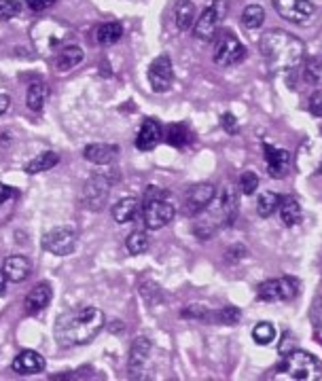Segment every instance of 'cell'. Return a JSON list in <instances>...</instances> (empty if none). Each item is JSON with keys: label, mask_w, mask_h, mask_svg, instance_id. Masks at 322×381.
I'll return each mask as SVG.
<instances>
[{"label": "cell", "mask_w": 322, "mask_h": 381, "mask_svg": "<svg viewBox=\"0 0 322 381\" xmlns=\"http://www.w3.org/2000/svg\"><path fill=\"white\" fill-rule=\"evenodd\" d=\"M104 328V314L94 305H81L64 311L55 320V341L60 348H74L91 343Z\"/></svg>", "instance_id": "cell-1"}, {"label": "cell", "mask_w": 322, "mask_h": 381, "mask_svg": "<svg viewBox=\"0 0 322 381\" xmlns=\"http://www.w3.org/2000/svg\"><path fill=\"white\" fill-rule=\"evenodd\" d=\"M259 51L272 72H291L299 68L306 57L304 40L284 30L265 32L259 40Z\"/></svg>", "instance_id": "cell-2"}, {"label": "cell", "mask_w": 322, "mask_h": 381, "mask_svg": "<svg viewBox=\"0 0 322 381\" xmlns=\"http://www.w3.org/2000/svg\"><path fill=\"white\" fill-rule=\"evenodd\" d=\"M235 214H238V193L233 187H225L218 195H214V199L206 206V210L197 214L193 231L199 240H210L221 229L231 225Z\"/></svg>", "instance_id": "cell-3"}, {"label": "cell", "mask_w": 322, "mask_h": 381, "mask_svg": "<svg viewBox=\"0 0 322 381\" xmlns=\"http://www.w3.org/2000/svg\"><path fill=\"white\" fill-rule=\"evenodd\" d=\"M140 214H143L145 227L151 229V231H157V229L172 223V219L176 214V206L172 204V199L165 191L151 187L145 195V204H143Z\"/></svg>", "instance_id": "cell-4"}, {"label": "cell", "mask_w": 322, "mask_h": 381, "mask_svg": "<svg viewBox=\"0 0 322 381\" xmlns=\"http://www.w3.org/2000/svg\"><path fill=\"white\" fill-rule=\"evenodd\" d=\"M278 371L289 375L291 380L314 381L322 380V363L306 350H291L282 354Z\"/></svg>", "instance_id": "cell-5"}, {"label": "cell", "mask_w": 322, "mask_h": 381, "mask_svg": "<svg viewBox=\"0 0 322 381\" xmlns=\"http://www.w3.org/2000/svg\"><path fill=\"white\" fill-rule=\"evenodd\" d=\"M246 57V47L231 30H223L214 38V62L218 66H235Z\"/></svg>", "instance_id": "cell-6"}, {"label": "cell", "mask_w": 322, "mask_h": 381, "mask_svg": "<svg viewBox=\"0 0 322 381\" xmlns=\"http://www.w3.org/2000/svg\"><path fill=\"white\" fill-rule=\"evenodd\" d=\"M299 294V282L295 277H272L263 282L257 290V297L267 303L293 301Z\"/></svg>", "instance_id": "cell-7"}, {"label": "cell", "mask_w": 322, "mask_h": 381, "mask_svg": "<svg viewBox=\"0 0 322 381\" xmlns=\"http://www.w3.org/2000/svg\"><path fill=\"white\" fill-rule=\"evenodd\" d=\"M111 189H113V180L106 176V174H96L91 176L85 187H83V206L91 212H100L106 201H109V195H111Z\"/></svg>", "instance_id": "cell-8"}, {"label": "cell", "mask_w": 322, "mask_h": 381, "mask_svg": "<svg viewBox=\"0 0 322 381\" xmlns=\"http://www.w3.org/2000/svg\"><path fill=\"white\" fill-rule=\"evenodd\" d=\"M221 19H223V0H216L201 11V15L193 26V34L204 43H212L218 34Z\"/></svg>", "instance_id": "cell-9"}, {"label": "cell", "mask_w": 322, "mask_h": 381, "mask_svg": "<svg viewBox=\"0 0 322 381\" xmlns=\"http://www.w3.org/2000/svg\"><path fill=\"white\" fill-rule=\"evenodd\" d=\"M40 246H43V250H47L49 254L68 256V254L74 253V248H77V231L72 227H55L43 238Z\"/></svg>", "instance_id": "cell-10"}, {"label": "cell", "mask_w": 322, "mask_h": 381, "mask_svg": "<svg viewBox=\"0 0 322 381\" xmlns=\"http://www.w3.org/2000/svg\"><path fill=\"white\" fill-rule=\"evenodd\" d=\"M214 195H216V187L210 182H199L189 187L182 199V212L187 216H197L199 212L206 210V206L214 199Z\"/></svg>", "instance_id": "cell-11"}, {"label": "cell", "mask_w": 322, "mask_h": 381, "mask_svg": "<svg viewBox=\"0 0 322 381\" xmlns=\"http://www.w3.org/2000/svg\"><path fill=\"white\" fill-rule=\"evenodd\" d=\"M272 4L276 13L291 23H308L316 13V6L310 0H272Z\"/></svg>", "instance_id": "cell-12"}, {"label": "cell", "mask_w": 322, "mask_h": 381, "mask_svg": "<svg viewBox=\"0 0 322 381\" xmlns=\"http://www.w3.org/2000/svg\"><path fill=\"white\" fill-rule=\"evenodd\" d=\"M147 79L149 85L155 94H165L170 92L172 83H174V66L172 60L167 55H160L151 62L149 70H147Z\"/></svg>", "instance_id": "cell-13"}, {"label": "cell", "mask_w": 322, "mask_h": 381, "mask_svg": "<svg viewBox=\"0 0 322 381\" xmlns=\"http://www.w3.org/2000/svg\"><path fill=\"white\" fill-rule=\"evenodd\" d=\"M265 150V161H267V172L272 178H284L291 167V153L278 146H272L270 142L263 144Z\"/></svg>", "instance_id": "cell-14"}, {"label": "cell", "mask_w": 322, "mask_h": 381, "mask_svg": "<svg viewBox=\"0 0 322 381\" xmlns=\"http://www.w3.org/2000/svg\"><path fill=\"white\" fill-rule=\"evenodd\" d=\"M11 369L17 375H36V373L45 371V358L34 350H23L13 358Z\"/></svg>", "instance_id": "cell-15"}, {"label": "cell", "mask_w": 322, "mask_h": 381, "mask_svg": "<svg viewBox=\"0 0 322 381\" xmlns=\"http://www.w3.org/2000/svg\"><path fill=\"white\" fill-rule=\"evenodd\" d=\"M51 297H53V292H51V286H49L47 282L36 284V286L26 294V301H23V309H26V314H28V316H36V314H40V311L51 303Z\"/></svg>", "instance_id": "cell-16"}, {"label": "cell", "mask_w": 322, "mask_h": 381, "mask_svg": "<svg viewBox=\"0 0 322 381\" xmlns=\"http://www.w3.org/2000/svg\"><path fill=\"white\" fill-rule=\"evenodd\" d=\"M117 155H119V146H115V144H102V142L87 144L85 150H83V157L89 163H96V165H106V163L115 161Z\"/></svg>", "instance_id": "cell-17"}, {"label": "cell", "mask_w": 322, "mask_h": 381, "mask_svg": "<svg viewBox=\"0 0 322 381\" xmlns=\"http://www.w3.org/2000/svg\"><path fill=\"white\" fill-rule=\"evenodd\" d=\"M161 142V126L155 119H145V123L138 129L136 136V148L138 150H153Z\"/></svg>", "instance_id": "cell-18"}, {"label": "cell", "mask_w": 322, "mask_h": 381, "mask_svg": "<svg viewBox=\"0 0 322 381\" xmlns=\"http://www.w3.org/2000/svg\"><path fill=\"white\" fill-rule=\"evenodd\" d=\"M2 269L6 273V280L11 282H23L30 271H32V265L26 256L21 254H13V256H6L4 263H2Z\"/></svg>", "instance_id": "cell-19"}, {"label": "cell", "mask_w": 322, "mask_h": 381, "mask_svg": "<svg viewBox=\"0 0 322 381\" xmlns=\"http://www.w3.org/2000/svg\"><path fill=\"white\" fill-rule=\"evenodd\" d=\"M138 214H140V201L136 197H123L113 206V219L117 225L134 223Z\"/></svg>", "instance_id": "cell-20"}, {"label": "cell", "mask_w": 322, "mask_h": 381, "mask_svg": "<svg viewBox=\"0 0 322 381\" xmlns=\"http://www.w3.org/2000/svg\"><path fill=\"white\" fill-rule=\"evenodd\" d=\"M149 352H151L149 337H143V335L136 337L134 343H132V350H130V358H128V367H130L132 373H138L145 367V363L149 358Z\"/></svg>", "instance_id": "cell-21"}, {"label": "cell", "mask_w": 322, "mask_h": 381, "mask_svg": "<svg viewBox=\"0 0 322 381\" xmlns=\"http://www.w3.org/2000/svg\"><path fill=\"white\" fill-rule=\"evenodd\" d=\"M83 57H85V53H83V49L79 45H66L60 51L57 60H55V70L57 72H68V70L77 68L83 62Z\"/></svg>", "instance_id": "cell-22"}, {"label": "cell", "mask_w": 322, "mask_h": 381, "mask_svg": "<svg viewBox=\"0 0 322 381\" xmlns=\"http://www.w3.org/2000/svg\"><path fill=\"white\" fill-rule=\"evenodd\" d=\"M174 21L178 30L187 32L195 23V4L191 0H178L174 6Z\"/></svg>", "instance_id": "cell-23"}, {"label": "cell", "mask_w": 322, "mask_h": 381, "mask_svg": "<svg viewBox=\"0 0 322 381\" xmlns=\"http://www.w3.org/2000/svg\"><path fill=\"white\" fill-rule=\"evenodd\" d=\"M57 163H60V155L53 150H45V153L36 155L32 161H28L23 170H26V174H38V172H47V170L55 167Z\"/></svg>", "instance_id": "cell-24"}, {"label": "cell", "mask_w": 322, "mask_h": 381, "mask_svg": "<svg viewBox=\"0 0 322 381\" xmlns=\"http://www.w3.org/2000/svg\"><path fill=\"white\" fill-rule=\"evenodd\" d=\"M301 216H304V212H301V206H299V201L295 197H284L280 201V219H282V223L287 227L299 225Z\"/></svg>", "instance_id": "cell-25"}, {"label": "cell", "mask_w": 322, "mask_h": 381, "mask_svg": "<svg viewBox=\"0 0 322 381\" xmlns=\"http://www.w3.org/2000/svg\"><path fill=\"white\" fill-rule=\"evenodd\" d=\"M123 36V26L119 21H106V23H100L98 30H96V40L104 47L109 45H115L119 38Z\"/></svg>", "instance_id": "cell-26"}, {"label": "cell", "mask_w": 322, "mask_h": 381, "mask_svg": "<svg viewBox=\"0 0 322 381\" xmlns=\"http://www.w3.org/2000/svg\"><path fill=\"white\" fill-rule=\"evenodd\" d=\"M47 98H49V87H47L45 83H32L30 89H28V100H26V102H28V109L34 111V113L43 111Z\"/></svg>", "instance_id": "cell-27"}, {"label": "cell", "mask_w": 322, "mask_h": 381, "mask_svg": "<svg viewBox=\"0 0 322 381\" xmlns=\"http://www.w3.org/2000/svg\"><path fill=\"white\" fill-rule=\"evenodd\" d=\"M280 195L272 193V191H263L257 199V214L263 219H270L278 208H280Z\"/></svg>", "instance_id": "cell-28"}, {"label": "cell", "mask_w": 322, "mask_h": 381, "mask_svg": "<svg viewBox=\"0 0 322 381\" xmlns=\"http://www.w3.org/2000/svg\"><path fill=\"white\" fill-rule=\"evenodd\" d=\"M165 140L167 144L176 146V148H182L191 142V131L187 129L184 123H172L165 129Z\"/></svg>", "instance_id": "cell-29"}, {"label": "cell", "mask_w": 322, "mask_h": 381, "mask_svg": "<svg viewBox=\"0 0 322 381\" xmlns=\"http://www.w3.org/2000/svg\"><path fill=\"white\" fill-rule=\"evenodd\" d=\"M263 21H265V11H263V6L250 4V6H246V9L242 11V23H244V28L257 30V28L263 26Z\"/></svg>", "instance_id": "cell-30"}, {"label": "cell", "mask_w": 322, "mask_h": 381, "mask_svg": "<svg viewBox=\"0 0 322 381\" xmlns=\"http://www.w3.org/2000/svg\"><path fill=\"white\" fill-rule=\"evenodd\" d=\"M126 246H128V253L132 254V256H140V254H145L149 250V238H147L145 231H134V233L128 236Z\"/></svg>", "instance_id": "cell-31"}, {"label": "cell", "mask_w": 322, "mask_h": 381, "mask_svg": "<svg viewBox=\"0 0 322 381\" xmlns=\"http://www.w3.org/2000/svg\"><path fill=\"white\" fill-rule=\"evenodd\" d=\"M252 339L257 346H270L274 339H276V328L272 322H259L255 328H252Z\"/></svg>", "instance_id": "cell-32"}, {"label": "cell", "mask_w": 322, "mask_h": 381, "mask_svg": "<svg viewBox=\"0 0 322 381\" xmlns=\"http://www.w3.org/2000/svg\"><path fill=\"white\" fill-rule=\"evenodd\" d=\"M212 320H216L218 324H238L240 320H242V311L238 309V307H233V305H229V307H223V309H218V311H214L212 316H210V324H212Z\"/></svg>", "instance_id": "cell-33"}, {"label": "cell", "mask_w": 322, "mask_h": 381, "mask_svg": "<svg viewBox=\"0 0 322 381\" xmlns=\"http://www.w3.org/2000/svg\"><path fill=\"white\" fill-rule=\"evenodd\" d=\"M312 331L314 339L322 346V297H318L312 305Z\"/></svg>", "instance_id": "cell-34"}, {"label": "cell", "mask_w": 322, "mask_h": 381, "mask_svg": "<svg viewBox=\"0 0 322 381\" xmlns=\"http://www.w3.org/2000/svg\"><path fill=\"white\" fill-rule=\"evenodd\" d=\"M257 187H259V178H257V174H252V172H244V174L240 176V191H242L244 195H252V193L257 191Z\"/></svg>", "instance_id": "cell-35"}, {"label": "cell", "mask_w": 322, "mask_h": 381, "mask_svg": "<svg viewBox=\"0 0 322 381\" xmlns=\"http://www.w3.org/2000/svg\"><path fill=\"white\" fill-rule=\"evenodd\" d=\"M19 11H21L19 0H0V19H4V21L13 19L19 15Z\"/></svg>", "instance_id": "cell-36"}, {"label": "cell", "mask_w": 322, "mask_h": 381, "mask_svg": "<svg viewBox=\"0 0 322 381\" xmlns=\"http://www.w3.org/2000/svg\"><path fill=\"white\" fill-rule=\"evenodd\" d=\"M310 113L314 117H322V89L310 96Z\"/></svg>", "instance_id": "cell-37"}, {"label": "cell", "mask_w": 322, "mask_h": 381, "mask_svg": "<svg viewBox=\"0 0 322 381\" xmlns=\"http://www.w3.org/2000/svg\"><path fill=\"white\" fill-rule=\"evenodd\" d=\"M221 126H223V129L227 131V133H238V121H235V117L231 115V113H225L223 117H221Z\"/></svg>", "instance_id": "cell-38"}, {"label": "cell", "mask_w": 322, "mask_h": 381, "mask_svg": "<svg viewBox=\"0 0 322 381\" xmlns=\"http://www.w3.org/2000/svg\"><path fill=\"white\" fill-rule=\"evenodd\" d=\"M55 2H57V0H26L28 9H32V11H36V13H40V11H47V9H51V6H53Z\"/></svg>", "instance_id": "cell-39"}, {"label": "cell", "mask_w": 322, "mask_h": 381, "mask_svg": "<svg viewBox=\"0 0 322 381\" xmlns=\"http://www.w3.org/2000/svg\"><path fill=\"white\" fill-rule=\"evenodd\" d=\"M306 79H308L310 83H316V81L321 79V66H318V62H310V66H308V70H306Z\"/></svg>", "instance_id": "cell-40"}, {"label": "cell", "mask_w": 322, "mask_h": 381, "mask_svg": "<svg viewBox=\"0 0 322 381\" xmlns=\"http://www.w3.org/2000/svg\"><path fill=\"white\" fill-rule=\"evenodd\" d=\"M246 254H248V250H246L244 246H233V248H229V250H227V260L235 263V260L244 258Z\"/></svg>", "instance_id": "cell-41"}, {"label": "cell", "mask_w": 322, "mask_h": 381, "mask_svg": "<svg viewBox=\"0 0 322 381\" xmlns=\"http://www.w3.org/2000/svg\"><path fill=\"white\" fill-rule=\"evenodd\" d=\"M11 195H13V191H11L6 184H2V182H0V204H4Z\"/></svg>", "instance_id": "cell-42"}, {"label": "cell", "mask_w": 322, "mask_h": 381, "mask_svg": "<svg viewBox=\"0 0 322 381\" xmlns=\"http://www.w3.org/2000/svg\"><path fill=\"white\" fill-rule=\"evenodd\" d=\"M9 104H11V98L4 96V94H0V115H4V113L9 111Z\"/></svg>", "instance_id": "cell-43"}, {"label": "cell", "mask_w": 322, "mask_h": 381, "mask_svg": "<svg viewBox=\"0 0 322 381\" xmlns=\"http://www.w3.org/2000/svg\"><path fill=\"white\" fill-rule=\"evenodd\" d=\"M4 290H6V273H4V269L0 267V297L4 294Z\"/></svg>", "instance_id": "cell-44"}]
</instances>
